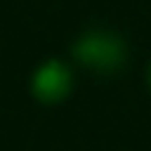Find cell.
Here are the masks:
<instances>
[{
  "label": "cell",
  "mask_w": 151,
  "mask_h": 151,
  "mask_svg": "<svg viewBox=\"0 0 151 151\" xmlns=\"http://www.w3.org/2000/svg\"><path fill=\"white\" fill-rule=\"evenodd\" d=\"M146 80H149V87H151V66H149V78Z\"/></svg>",
  "instance_id": "3"
},
{
  "label": "cell",
  "mask_w": 151,
  "mask_h": 151,
  "mask_svg": "<svg viewBox=\"0 0 151 151\" xmlns=\"http://www.w3.org/2000/svg\"><path fill=\"white\" fill-rule=\"evenodd\" d=\"M73 57L99 73H113L125 64L127 57V47L123 42V38L118 33L104 31V28H94L83 33L76 45H73Z\"/></svg>",
  "instance_id": "1"
},
{
  "label": "cell",
  "mask_w": 151,
  "mask_h": 151,
  "mask_svg": "<svg viewBox=\"0 0 151 151\" xmlns=\"http://www.w3.org/2000/svg\"><path fill=\"white\" fill-rule=\"evenodd\" d=\"M31 90L33 94L45 101V104H52V101H59L68 94L71 90V71L66 68V64L61 61H47L42 64L35 76H33V83H31Z\"/></svg>",
  "instance_id": "2"
}]
</instances>
